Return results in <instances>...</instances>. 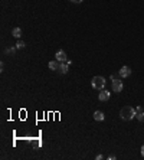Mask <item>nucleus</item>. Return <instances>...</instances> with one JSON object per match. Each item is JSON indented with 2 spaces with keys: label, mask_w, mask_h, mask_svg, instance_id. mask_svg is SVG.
I'll list each match as a JSON object with an SVG mask.
<instances>
[{
  "label": "nucleus",
  "mask_w": 144,
  "mask_h": 160,
  "mask_svg": "<svg viewBox=\"0 0 144 160\" xmlns=\"http://www.w3.org/2000/svg\"><path fill=\"white\" fill-rule=\"evenodd\" d=\"M120 117H121V120H125V121L133 120V118L136 117V108H133V107H130V105L123 107L121 111H120Z\"/></svg>",
  "instance_id": "f257e3e1"
},
{
  "label": "nucleus",
  "mask_w": 144,
  "mask_h": 160,
  "mask_svg": "<svg viewBox=\"0 0 144 160\" xmlns=\"http://www.w3.org/2000/svg\"><path fill=\"white\" fill-rule=\"evenodd\" d=\"M105 78L104 77H94L92 81H91V85H92V88H95V89H104V87H105Z\"/></svg>",
  "instance_id": "f03ea898"
},
{
  "label": "nucleus",
  "mask_w": 144,
  "mask_h": 160,
  "mask_svg": "<svg viewBox=\"0 0 144 160\" xmlns=\"http://www.w3.org/2000/svg\"><path fill=\"white\" fill-rule=\"evenodd\" d=\"M123 88H124V84H123V81L121 80H112V91L114 92H121L123 91Z\"/></svg>",
  "instance_id": "7ed1b4c3"
},
{
  "label": "nucleus",
  "mask_w": 144,
  "mask_h": 160,
  "mask_svg": "<svg viewBox=\"0 0 144 160\" xmlns=\"http://www.w3.org/2000/svg\"><path fill=\"white\" fill-rule=\"evenodd\" d=\"M118 75H120L121 78H128V77L131 75V68L127 66V65H124V66L118 71Z\"/></svg>",
  "instance_id": "20e7f679"
},
{
  "label": "nucleus",
  "mask_w": 144,
  "mask_h": 160,
  "mask_svg": "<svg viewBox=\"0 0 144 160\" xmlns=\"http://www.w3.org/2000/svg\"><path fill=\"white\" fill-rule=\"evenodd\" d=\"M109 97H111V92L107 91V89H101V92L98 94V100L100 101H108Z\"/></svg>",
  "instance_id": "39448f33"
},
{
  "label": "nucleus",
  "mask_w": 144,
  "mask_h": 160,
  "mask_svg": "<svg viewBox=\"0 0 144 160\" xmlns=\"http://www.w3.org/2000/svg\"><path fill=\"white\" fill-rule=\"evenodd\" d=\"M55 59H56V61H59V62H66V52H65V51H62V49H59V51L56 52Z\"/></svg>",
  "instance_id": "423d86ee"
},
{
  "label": "nucleus",
  "mask_w": 144,
  "mask_h": 160,
  "mask_svg": "<svg viewBox=\"0 0 144 160\" xmlns=\"http://www.w3.org/2000/svg\"><path fill=\"white\" fill-rule=\"evenodd\" d=\"M58 72H59V74H66V72H68V64L61 62V64H59V68H58Z\"/></svg>",
  "instance_id": "0eeeda50"
},
{
  "label": "nucleus",
  "mask_w": 144,
  "mask_h": 160,
  "mask_svg": "<svg viewBox=\"0 0 144 160\" xmlns=\"http://www.w3.org/2000/svg\"><path fill=\"white\" fill-rule=\"evenodd\" d=\"M104 118H105V116H104V113H102V111H95V113H94V120L102 121Z\"/></svg>",
  "instance_id": "6e6552de"
},
{
  "label": "nucleus",
  "mask_w": 144,
  "mask_h": 160,
  "mask_svg": "<svg viewBox=\"0 0 144 160\" xmlns=\"http://www.w3.org/2000/svg\"><path fill=\"white\" fill-rule=\"evenodd\" d=\"M59 61H51L49 62V69H52V71H58V68H59V64H58Z\"/></svg>",
  "instance_id": "1a4fd4ad"
},
{
  "label": "nucleus",
  "mask_w": 144,
  "mask_h": 160,
  "mask_svg": "<svg viewBox=\"0 0 144 160\" xmlns=\"http://www.w3.org/2000/svg\"><path fill=\"white\" fill-rule=\"evenodd\" d=\"M12 35H13L15 38H17V39H19V38L22 36V29H20V28H15V29L12 30Z\"/></svg>",
  "instance_id": "9d476101"
},
{
  "label": "nucleus",
  "mask_w": 144,
  "mask_h": 160,
  "mask_svg": "<svg viewBox=\"0 0 144 160\" xmlns=\"http://www.w3.org/2000/svg\"><path fill=\"white\" fill-rule=\"evenodd\" d=\"M136 118L140 121V123H144V111H138V113H136Z\"/></svg>",
  "instance_id": "9b49d317"
},
{
  "label": "nucleus",
  "mask_w": 144,
  "mask_h": 160,
  "mask_svg": "<svg viewBox=\"0 0 144 160\" xmlns=\"http://www.w3.org/2000/svg\"><path fill=\"white\" fill-rule=\"evenodd\" d=\"M16 48H17V49H23V48H25V42H23V40H17Z\"/></svg>",
  "instance_id": "f8f14e48"
},
{
  "label": "nucleus",
  "mask_w": 144,
  "mask_h": 160,
  "mask_svg": "<svg viewBox=\"0 0 144 160\" xmlns=\"http://www.w3.org/2000/svg\"><path fill=\"white\" fill-rule=\"evenodd\" d=\"M6 52H7V53H10V55H15V48H9Z\"/></svg>",
  "instance_id": "ddd939ff"
},
{
  "label": "nucleus",
  "mask_w": 144,
  "mask_h": 160,
  "mask_svg": "<svg viewBox=\"0 0 144 160\" xmlns=\"http://www.w3.org/2000/svg\"><path fill=\"white\" fill-rule=\"evenodd\" d=\"M138 111H143V107H137L136 108V113H138Z\"/></svg>",
  "instance_id": "4468645a"
},
{
  "label": "nucleus",
  "mask_w": 144,
  "mask_h": 160,
  "mask_svg": "<svg viewBox=\"0 0 144 160\" xmlns=\"http://www.w3.org/2000/svg\"><path fill=\"white\" fill-rule=\"evenodd\" d=\"M72 3H82V1H84V0H71Z\"/></svg>",
  "instance_id": "2eb2a0df"
},
{
  "label": "nucleus",
  "mask_w": 144,
  "mask_h": 160,
  "mask_svg": "<svg viewBox=\"0 0 144 160\" xmlns=\"http://www.w3.org/2000/svg\"><path fill=\"white\" fill-rule=\"evenodd\" d=\"M95 159H97V160H101V159H102V154H98V156H97Z\"/></svg>",
  "instance_id": "dca6fc26"
},
{
  "label": "nucleus",
  "mask_w": 144,
  "mask_h": 160,
  "mask_svg": "<svg viewBox=\"0 0 144 160\" xmlns=\"http://www.w3.org/2000/svg\"><path fill=\"white\" fill-rule=\"evenodd\" d=\"M141 156H143V157H144V144H143V146H141Z\"/></svg>",
  "instance_id": "f3484780"
}]
</instances>
